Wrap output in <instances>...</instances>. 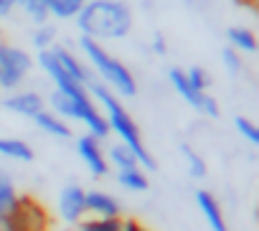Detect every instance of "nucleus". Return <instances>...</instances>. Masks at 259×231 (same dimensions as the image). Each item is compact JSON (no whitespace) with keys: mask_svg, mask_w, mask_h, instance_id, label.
Here are the masks:
<instances>
[{"mask_svg":"<svg viewBox=\"0 0 259 231\" xmlns=\"http://www.w3.org/2000/svg\"><path fill=\"white\" fill-rule=\"evenodd\" d=\"M87 91H89V97L94 99V104L99 107L102 117H104V122H107V127H109V135H114L117 143L127 145L130 150L138 155V163H140L143 170H148V173L158 170V163H155L153 153L148 150V145H145V140H143V132H140L135 117L127 112V107L122 104V99H119L117 94H112V91H109L104 84H99V81H92V84L87 86Z\"/></svg>","mask_w":259,"mask_h":231,"instance_id":"nucleus-1","label":"nucleus"},{"mask_svg":"<svg viewBox=\"0 0 259 231\" xmlns=\"http://www.w3.org/2000/svg\"><path fill=\"white\" fill-rule=\"evenodd\" d=\"M74 23L79 36L104 43L127 38L135 26V16L124 0H87Z\"/></svg>","mask_w":259,"mask_h":231,"instance_id":"nucleus-2","label":"nucleus"},{"mask_svg":"<svg viewBox=\"0 0 259 231\" xmlns=\"http://www.w3.org/2000/svg\"><path fill=\"white\" fill-rule=\"evenodd\" d=\"M79 51H81V59L87 61V66L92 69V74L97 76V81L104 84L112 94H117L119 99L138 97L135 74L127 69L124 61H119L114 54H109L104 49V43H97L92 38L79 36Z\"/></svg>","mask_w":259,"mask_h":231,"instance_id":"nucleus-3","label":"nucleus"},{"mask_svg":"<svg viewBox=\"0 0 259 231\" xmlns=\"http://www.w3.org/2000/svg\"><path fill=\"white\" fill-rule=\"evenodd\" d=\"M33 71V56L6 38H0V91L11 94L16 89H23Z\"/></svg>","mask_w":259,"mask_h":231,"instance_id":"nucleus-4","label":"nucleus"},{"mask_svg":"<svg viewBox=\"0 0 259 231\" xmlns=\"http://www.w3.org/2000/svg\"><path fill=\"white\" fill-rule=\"evenodd\" d=\"M168 81H170L173 91H176V94H178L191 109H196L198 114H203V117H208V120H219V114H221L219 102H216L208 91H198V89H193L191 81L186 79V69H181V66H170V69H168Z\"/></svg>","mask_w":259,"mask_h":231,"instance_id":"nucleus-5","label":"nucleus"},{"mask_svg":"<svg viewBox=\"0 0 259 231\" xmlns=\"http://www.w3.org/2000/svg\"><path fill=\"white\" fill-rule=\"evenodd\" d=\"M76 158L81 160V165L87 168V173L92 178H107L109 175V165H107V155H104V143L81 132L71 140Z\"/></svg>","mask_w":259,"mask_h":231,"instance_id":"nucleus-6","label":"nucleus"},{"mask_svg":"<svg viewBox=\"0 0 259 231\" xmlns=\"http://www.w3.org/2000/svg\"><path fill=\"white\" fill-rule=\"evenodd\" d=\"M56 211H59V218L64 223L76 226L79 221H84L87 218V188L81 183H76V180H69L59 191Z\"/></svg>","mask_w":259,"mask_h":231,"instance_id":"nucleus-7","label":"nucleus"},{"mask_svg":"<svg viewBox=\"0 0 259 231\" xmlns=\"http://www.w3.org/2000/svg\"><path fill=\"white\" fill-rule=\"evenodd\" d=\"M0 109L18 114V117H26V120H33L38 112L46 109V97L33 89H16L0 99Z\"/></svg>","mask_w":259,"mask_h":231,"instance_id":"nucleus-8","label":"nucleus"},{"mask_svg":"<svg viewBox=\"0 0 259 231\" xmlns=\"http://www.w3.org/2000/svg\"><path fill=\"white\" fill-rule=\"evenodd\" d=\"M193 201H196V206H198V211H201V216H203V221H206V226L211 231H231V226H229V221L224 216L221 201L208 188H196Z\"/></svg>","mask_w":259,"mask_h":231,"instance_id":"nucleus-9","label":"nucleus"},{"mask_svg":"<svg viewBox=\"0 0 259 231\" xmlns=\"http://www.w3.org/2000/svg\"><path fill=\"white\" fill-rule=\"evenodd\" d=\"M54 54H56V59H59V64L64 66V71L79 84V86H89L92 81H97V76L92 74V69L87 66V61L76 54V51H71L69 46H64V43H56L54 46Z\"/></svg>","mask_w":259,"mask_h":231,"instance_id":"nucleus-10","label":"nucleus"},{"mask_svg":"<svg viewBox=\"0 0 259 231\" xmlns=\"http://www.w3.org/2000/svg\"><path fill=\"white\" fill-rule=\"evenodd\" d=\"M87 216L92 218H122V201L102 188L87 191Z\"/></svg>","mask_w":259,"mask_h":231,"instance_id":"nucleus-11","label":"nucleus"},{"mask_svg":"<svg viewBox=\"0 0 259 231\" xmlns=\"http://www.w3.org/2000/svg\"><path fill=\"white\" fill-rule=\"evenodd\" d=\"M31 122H33L44 135H49V137H54V140H59V143H71V140H74L71 125H69L66 120H61L59 114H54L49 107H46L44 112H38Z\"/></svg>","mask_w":259,"mask_h":231,"instance_id":"nucleus-12","label":"nucleus"},{"mask_svg":"<svg viewBox=\"0 0 259 231\" xmlns=\"http://www.w3.org/2000/svg\"><path fill=\"white\" fill-rule=\"evenodd\" d=\"M23 203V196L18 193L13 178L6 173V175H0V226H6L21 208Z\"/></svg>","mask_w":259,"mask_h":231,"instance_id":"nucleus-13","label":"nucleus"},{"mask_svg":"<svg viewBox=\"0 0 259 231\" xmlns=\"http://www.w3.org/2000/svg\"><path fill=\"white\" fill-rule=\"evenodd\" d=\"M0 158L13 160V163H33L36 160V150L31 143H26L23 137H8V135H0Z\"/></svg>","mask_w":259,"mask_h":231,"instance_id":"nucleus-14","label":"nucleus"},{"mask_svg":"<svg viewBox=\"0 0 259 231\" xmlns=\"http://www.w3.org/2000/svg\"><path fill=\"white\" fill-rule=\"evenodd\" d=\"M114 180L127 193H145V191H150V173L143 170L140 165L138 168H127V170H117Z\"/></svg>","mask_w":259,"mask_h":231,"instance_id":"nucleus-15","label":"nucleus"},{"mask_svg":"<svg viewBox=\"0 0 259 231\" xmlns=\"http://www.w3.org/2000/svg\"><path fill=\"white\" fill-rule=\"evenodd\" d=\"M104 155H107V165H109V170H127V168H138L140 163H138V155L130 150L127 145H122V143H109L107 148H104Z\"/></svg>","mask_w":259,"mask_h":231,"instance_id":"nucleus-16","label":"nucleus"},{"mask_svg":"<svg viewBox=\"0 0 259 231\" xmlns=\"http://www.w3.org/2000/svg\"><path fill=\"white\" fill-rule=\"evenodd\" d=\"M226 43L236 54H249V56L256 54V36L246 26H231V28H226Z\"/></svg>","mask_w":259,"mask_h":231,"instance_id":"nucleus-17","label":"nucleus"},{"mask_svg":"<svg viewBox=\"0 0 259 231\" xmlns=\"http://www.w3.org/2000/svg\"><path fill=\"white\" fill-rule=\"evenodd\" d=\"M87 0H46L49 8V18L56 21H74L79 16V11L84 8Z\"/></svg>","mask_w":259,"mask_h":231,"instance_id":"nucleus-18","label":"nucleus"},{"mask_svg":"<svg viewBox=\"0 0 259 231\" xmlns=\"http://www.w3.org/2000/svg\"><path fill=\"white\" fill-rule=\"evenodd\" d=\"M8 3L16 8H21L31 21L33 26H41V23H49V8H46V0H8Z\"/></svg>","mask_w":259,"mask_h":231,"instance_id":"nucleus-19","label":"nucleus"},{"mask_svg":"<svg viewBox=\"0 0 259 231\" xmlns=\"http://www.w3.org/2000/svg\"><path fill=\"white\" fill-rule=\"evenodd\" d=\"M181 153H183V160H186V170H188V175L193 178V180H203L206 175H208V165H206V160L201 158V153L198 150H193L191 145H181Z\"/></svg>","mask_w":259,"mask_h":231,"instance_id":"nucleus-20","label":"nucleus"},{"mask_svg":"<svg viewBox=\"0 0 259 231\" xmlns=\"http://www.w3.org/2000/svg\"><path fill=\"white\" fill-rule=\"evenodd\" d=\"M31 43H33L36 54H38V51H49V49H54V46H56V28H54L51 23H41V26H36V28L31 31Z\"/></svg>","mask_w":259,"mask_h":231,"instance_id":"nucleus-21","label":"nucleus"},{"mask_svg":"<svg viewBox=\"0 0 259 231\" xmlns=\"http://www.w3.org/2000/svg\"><path fill=\"white\" fill-rule=\"evenodd\" d=\"M234 130L239 132V137H241L246 145H251V148L259 145V127H256L249 117H244V114H236V117H234Z\"/></svg>","mask_w":259,"mask_h":231,"instance_id":"nucleus-22","label":"nucleus"},{"mask_svg":"<svg viewBox=\"0 0 259 231\" xmlns=\"http://www.w3.org/2000/svg\"><path fill=\"white\" fill-rule=\"evenodd\" d=\"M122 218H92L87 216L84 221L76 223V231H119Z\"/></svg>","mask_w":259,"mask_h":231,"instance_id":"nucleus-23","label":"nucleus"},{"mask_svg":"<svg viewBox=\"0 0 259 231\" xmlns=\"http://www.w3.org/2000/svg\"><path fill=\"white\" fill-rule=\"evenodd\" d=\"M221 64H224V69L231 74V76H241V71H244V59H241V54H236L234 49H224L221 51Z\"/></svg>","mask_w":259,"mask_h":231,"instance_id":"nucleus-24","label":"nucleus"},{"mask_svg":"<svg viewBox=\"0 0 259 231\" xmlns=\"http://www.w3.org/2000/svg\"><path fill=\"white\" fill-rule=\"evenodd\" d=\"M186 79H188L191 86L198 89V91H208V86H211V76H208V71L201 69V66H188V69H186Z\"/></svg>","mask_w":259,"mask_h":231,"instance_id":"nucleus-25","label":"nucleus"},{"mask_svg":"<svg viewBox=\"0 0 259 231\" xmlns=\"http://www.w3.org/2000/svg\"><path fill=\"white\" fill-rule=\"evenodd\" d=\"M153 54L155 56H165L168 54V43H165V36L163 33H153V43H150Z\"/></svg>","mask_w":259,"mask_h":231,"instance_id":"nucleus-26","label":"nucleus"},{"mask_svg":"<svg viewBox=\"0 0 259 231\" xmlns=\"http://www.w3.org/2000/svg\"><path fill=\"white\" fill-rule=\"evenodd\" d=\"M119 231H148L140 221H135V218H122V228Z\"/></svg>","mask_w":259,"mask_h":231,"instance_id":"nucleus-27","label":"nucleus"},{"mask_svg":"<svg viewBox=\"0 0 259 231\" xmlns=\"http://www.w3.org/2000/svg\"><path fill=\"white\" fill-rule=\"evenodd\" d=\"M13 13V6L8 3V0H0V18H8Z\"/></svg>","mask_w":259,"mask_h":231,"instance_id":"nucleus-28","label":"nucleus"},{"mask_svg":"<svg viewBox=\"0 0 259 231\" xmlns=\"http://www.w3.org/2000/svg\"><path fill=\"white\" fill-rule=\"evenodd\" d=\"M236 3H249V0H236Z\"/></svg>","mask_w":259,"mask_h":231,"instance_id":"nucleus-29","label":"nucleus"},{"mask_svg":"<svg viewBox=\"0 0 259 231\" xmlns=\"http://www.w3.org/2000/svg\"><path fill=\"white\" fill-rule=\"evenodd\" d=\"M0 175H6V173H3V170H0Z\"/></svg>","mask_w":259,"mask_h":231,"instance_id":"nucleus-30","label":"nucleus"}]
</instances>
